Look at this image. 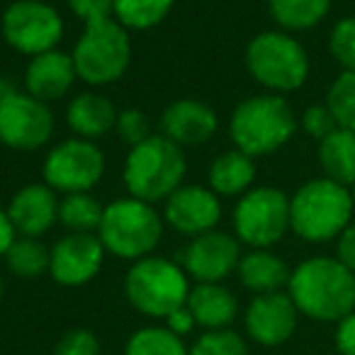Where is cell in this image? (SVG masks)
<instances>
[{"instance_id": "5bb4252c", "label": "cell", "mask_w": 355, "mask_h": 355, "mask_svg": "<svg viewBox=\"0 0 355 355\" xmlns=\"http://www.w3.org/2000/svg\"><path fill=\"white\" fill-rule=\"evenodd\" d=\"M300 316L302 314L285 290L268 292V295H253L243 311V326L253 343L263 348H277L295 336Z\"/></svg>"}, {"instance_id": "7402d4cb", "label": "cell", "mask_w": 355, "mask_h": 355, "mask_svg": "<svg viewBox=\"0 0 355 355\" xmlns=\"http://www.w3.org/2000/svg\"><path fill=\"white\" fill-rule=\"evenodd\" d=\"M239 282L253 295H268V292H282L290 285V266L270 248H251L243 253L236 268Z\"/></svg>"}, {"instance_id": "52a82bcc", "label": "cell", "mask_w": 355, "mask_h": 355, "mask_svg": "<svg viewBox=\"0 0 355 355\" xmlns=\"http://www.w3.org/2000/svg\"><path fill=\"white\" fill-rule=\"evenodd\" d=\"M246 69L268 93H292L309 78V54L300 40L282 30L256 35L246 46Z\"/></svg>"}, {"instance_id": "e0dca14e", "label": "cell", "mask_w": 355, "mask_h": 355, "mask_svg": "<svg viewBox=\"0 0 355 355\" xmlns=\"http://www.w3.org/2000/svg\"><path fill=\"white\" fill-rule=\"evenodd\" d=\"M8 217L17 236L40 239L59 222V198L46 183H30L12 195Z\"/></svg>"}, {"instance_id": "4fadbf2b", "label": "cell", "mask_w": 355, "mask_h": 355, "mask_svg": "<svg viewBox=\"0 0 355 355\" xmlns=\"http://www.w3.org/2000/svg\"><path fill=\"white\" fill-rule=\"evenodd\" d=\"M241 256V241L234 234L212 229L190 239L178 263L195 282H224L236 272Z\"/></svg>"}, {"instance_id": "f546056e", "label": "cell", "mask_w": 355, "mask_h": 355, "mask_svg": "<svg viewBox=\"0 0 355 355\" xmlns=\"http://www.w3.org/2000/svg\"><path fill=\"white\" fill-rule=\"evenodd\" d=\"M326 107L340 129L355 132V71H340L329 85Z\"/></svg>"}, {"instance_id": "74e56055", "label": "cell", "mask_w": 355, "mask_h": 355, "mask_svg": "<svg viewBox=\"0 0 355 355\" xmlns=\"http://www.w3.org/2000/svg\"><path fill=\"white\" fill-rule=\"evenodd\" d=\"M336 258H338L348 270L355 272V219L343 229V234L336 239Z\"/></svg>"}, {"instance_id": "ac0fdd59", "label": "cell", "mask_w": 355, "mask_h": 355, "mask_svg": "<svg viewBox=\"0 0 355 355\" xmlns=\"http://www.w3.org/2000/svg\"><path fill=\"white\" fill-rule=\"evenodd\" d=\"M217 127V112L202 100H175L161 114V134L178 146H200L214 137Z\"/></svg>"}, {"instance_id": "1f68e13d", "label": "cell", "mask_w": 355, "mask_h": 355, "mask_svg": "<svg viewBox=\"0 0 355 355\" xmlns=\"http://www.w3.org/2000/svg\"><path fill=\"white\" fill-rule=\"evenodd\" d=\"M329 54L343 71H355V15L340 17L329 35Z\"/></svg>"}, {"instance_id": "8d00e7d4", "label": "cell", "mask_w": 355, "mask_h": 355, "mask_svg": "<svg viewBox=\"0 0 355 355\" xmlns=\"http://www.w3.org/2000/svg\"><path fill=\"white\" fill-rule=\"evenodd\" d=\"M334 345L338 355H355V311H350L336 324Z\"/></svg>"}, {"instance_id": "f35d334b", "label": "cell", "mask_w": 355, "mask_h": 355, "mask_svg": "<svg viewBox=\"0 0 355 355\" xmlns=\"http://www.w3.org/2000/svg\"><path fill=\"white\" fill-rule=\"evenodd\" d=\"M163 321H166L163 326H166V329H171L175 336H180V338H183V336H188V334H193V329L198 326V324H195L193 311H190L188 306H180V309H175L173 314H168Z\"/></svg>"}, {"instance_id": "f1b7e54d", "label": "cell", "mask_w": 355, "mask_h": 355, "mask_svg": "<svg viewBox=\"0 0 355 355\" xmlns=\"http://www.w3.org/2000/svg\"><path fill=\"white\" fill-rule=\"evenodd\" d=\"M6 266L12 275L25 277V280L40 277L49 272V248L40 239L17 236L6 253Z\"/></svg>"}, {"instance_id": "9c48e42d", "label": "cell", "mask_w": 355, "mask_h": 355, "mask_svg": "<svg viewBox=\"0 0 355 355\" xmlns=\"http://www.w3.org/2000/svg\"><path fill=\"white\" fill-rule=\"evenodd\" d=\"M290 232V198L280 188L261 185L239 198L234 236L248 248H270Z\"/></svg>"}, {"instance_id": "836d02e7", "label": "cell", "mask_w": 355, "mask_h": 355, "mask_svg": "<svg viewBox=\"0 0 355 355\" xmlns=\"http://www.w3.org/2000/svg\"><path fill=\"white\" fill-rule=\"evenodd\" d=\"M54 355H100V340L88 329H71L56 340Z\"/></svg>"}, {"instance_id": "d6986e66", "label": "cell", "mask_w": 355, "mask_h": 355, "mask_svg": "<svg viewBox=\"0 0 355 355\" xmlns=\"http://www.w3.org/2000/svg\"><path fill=\"white\" fill-rule=\"evenodd\" d=\"M76 78H78V73H76L71 54L61 49H51L30 59L25 69V90L32 98L49 105L69 95Z\"/></svg>"}, {"instance_id": "5b68a950", "label": "cell", "mask_w": 355, "mask_h": 355, "mask_svg": "<svg viewBox=\"0 0 355 355\" xmlns=\"http://www.w3.org/2000/svg\"><path fill=\"white\" fill-rule=\"evenodd\" d=\"M163 214L151 202L137 198H119L110 202L98 227V239L105 251L122 261H141L153 256L163 239Z\"/></svg>"}, {"instance_id": "e575fe53", "label": "cell", "mask_w": 355, "mask_h": 355, "mask_svg": "<svg viewBox=\"0 0 355 355\" xmlns=\"http://www.w3.org/2000/svg\"><path fill=\"white\" fill-rule=\"evenodd\" d=\"M300 124H302V129H304L306 137H311L314 141H321V139H326L331 132L338 129V124H336L331 110L326 107V103L324 105H309V107L302 112Z\"/></svg>"}, {"instance_id": "b9f144b4", "label": "cell", "mask_w": 355, "mask_h": 355, "mask_svg": "<svg viewBox=\"0 0 355 355\" xmlns=\"http://www.w3.org/2000/svg\"><path fill=\"white\" fill-rule=\"evenodd\" d=\"M350 195H353V205H355V183L350 185Z\"/></svg>"}, {"instance_id": "4dcf8cb0", "label": "cell", "mask_w": 355, "mask_h": 355, "mask_svg": "<svg viewBox=\"0 0 355 355\" xmlns=\"http://www.w3.org/2000/svg\"><path fill=\"white\" fill-rule=\"evenodd\" d=\"M190 355H248V343L234 329L205 331L190 345Z\"/></svg>"}, {"instance_id": "8fae6325", "label": "cell", "mask_w": 355, "mask_h": 355, "mask_svg": "<svg viewBox=\"0 0 355 355\" xmlns=\"http://www.w3.org/2000/svg\"><path fill=\"white\" fill-rule=\"evenodd\" d=\"M42 173L54 193H90L105 175V153L95 141L71 137L46 153Z\"/></svg>"}, {"instance_id": "83f0119b", "label": "cell", "mask_w": 355, "mask_h": 355, "mask_svg": "<svg viewBox=\"0 0 355 355\" xmlns=\"http://www.w3.org/2000/svg\"><path fill=\"white\" fill-rule=\"evenodd\" d=\"M103 212L105 207L100 205V200H95L90 193L64 195V200H59V222L69 232L98 234Z\"/></svg>"}, {"instance_id": "ab89813d", "label": "cell", "mask_w": 355, "mask_h": 355, "mask_svg": "<svg viewBox=\"0 0 355 355\" xmlns=\"http://www.w3.org/2000/svg\"><path fill=\"white\" fill-rule=\"evenodd\" d=\"M17 239V232L12 227L10 217H8V209L0 207V258H6L8 248L12 246V241Z\"/></svg>"}, {"instance_id": "3957f363", "label": "cell", "mask_w": 355, "mask_h": 355, "mask_svg": "<svg viewBox=\"0 0 355 355\" xmlns=\"http://www.w3.org/2000/svg\"><path fill=\"white\" fill-rule=\"evenodd\" d=\"M353 214L350 188L331 178H314L290 198V232L309 243L334 241L353 222Z\"/></svg>"}, {"instance_id": "484cf974", "label": "cell", "mask_w": 355, "mask_h": 355, "mask_svg": "<svg viewBox=\"0 0 355 355\" xmlns=\"http://www.w3.org/2000/svg\"><path fill=\"white\" fill-rule=\"evenodd\" d=\"M175 0H114L112 17L124 30H151L161 25L173 10Z\"/></svg>"}, {"instance_id": "60d3db41", "label": "cell", "mask_w": 355, "mask_h": 355, "mask_svg": "<svg viewBox=\"0 0 355 355\" xmlns=\"http://www.w3.org/2000/svg\"><path fill=\"white\" fill-rule=\"evenodd\" d=\"M6 90H8V85H6V80H3V76H0V98L6 95Z\"/></svg>"}, {"instance_id": "8992f818", "label": "cell", "mask_w": 355, "mask_h": 355, "mask_svg": "<svg viewBox=\"0 0 355 355\" xmlns=\"http://www.w3.org/2000/svg\"><path fill=\"white\" fill-rule=\"evenodd\" d=\"M190 277L183 266L163 256H146L134 261L124 275L127 302L144 316L166 319L185 306L190 295Z\"/></svg>"}, {"instance_id": "6da1fadb", "label": "cell", "mask_w": 355, "mask_h": 355, "mask_svg": "<svg viewBox=\"0 0 355 355\" xmlns=\"http://www.w3.org/2000/svg\"><path fill=\"white\" fill-rule=\"evenodd\" d=\"M287 295L302 316L319 324H338L355 311V272L336 256H314L292 268Z\"/></svg>"}, {"instance_id": "9a60e30c", "label": "cell", "mask_w": 355, "mask_h": 355, "mask_svg": "<svg viewBox=\"0 0 355 355\" xmlns=\"http://www.w3.org/2000/svg\"><path fill=\"white\" fill-rule=\"evenodd\" d=\"M105 253L98 234L69 232L49 248V275L64 287L88 285L103 268Z\"/></svg>"}, {"instance_id": "7a4b0ae2", "label": "cell", "mask_w": 355, "mask_h": 355, "mask_svg": "<svg viewBox=\"0 0 355 355\" xmlns=\"http://www.w3.org/2000/svg\"><path fill=\"white\" fill-rule=\"evenodd\" d=\"M297 114L282 95H251L234 107L229 119V137L234 148L251 158L270 156L295 137Z\"/></svg>"}, {"instance_id": "4316f807", "label": "cell", "mask_w": 355, "mask_h": 355, "mask_svg": "<svg viewBox=\"0 0 355 355\" xmlns=\"http://www.w3.org/2000/svg\"><path fill=\"white\" fill-rule=\"evenodd\" d=\"M124 355H190V348L166 326H144L127 338Z\"/></svg>"}, {"instance_id": "2e32d148", "label": "cell", "mask_w": 355, "mask_h": 355, "mask_svg": "<svg viewBox=\"0 0 355 355\" xmlns=\"http://www.w3.org/2000/svg\"><path fill=\"white\" fill-rule=\"evenodd\" d=\"M163 222L183 236H200L217 229L222 200L205 185H180L163 205Z\"/></svg>"}, {"instance_id": "d4e9b609", "label": "cell", "mask_w": 355, "mask_h": 355, "mask_svg": "<svg viewBox=\"0 0 355 355\" xmlns=\"http://www.w3.org/2000/svg\"><path fill=\"white\" fill-rule=\"evenodd\" d=\"M268 10L282 32H304L324 22L331 0H268Z\"/></svg>"}, {"instance_id": "ee69618b", "label": "cell", "mask_w": 355, "mask_h": 355, "mask_svg": "<svg viewBox=\"0 0 355 355\" xmlns=\"http://www.w3.org/2000/svg\"><path fill=\"white\" fill-rule=\"evenodd\" d=\"M324 355H338V353H324Z\"/></svg>"}, {"instance_id": "603a6c76", "label": "cell", "mask_w": 355, "mask_h": 355, "mask_svg": "<svg viewBox=\"0 0 355 355\" xmlns=\"http://www.w3.org/2000/svg\"><path fill=\"white\" fill-rule=\"evenodd\" d=\"M256 180V158L239 148L219 153L207 171V188L219 198H241L253 188Z\"/></svg>"}, {"instance_id": "30bf717a", "label": "cell", "mask_w": 355, "mask_h": 355, "mask_svg": "<svg viewBox=\"0 0 355 355\" xmlns=\"http://www.w3.org/2000/svg\"><path fill=\"white\" fill-rule=\"evenodd\" d=\"M64 17L44 0H15L0 17V32L8 46L30 59L56 49L64 40Z\"/></svg>"}, {"instance_id": "44dd1931", "label": "cell", "mask_w": 355, "mask_h": 355, "mask_svg": "<svg viewBox=\"0 0 355 355\" xmlns=\"http://www.w3.org/2000/svg\"><path fill=\"white\" fill-rule=\"evenodd\" d=\"M195 316V324L205 331L229 329L239 314V302L229 287L222 282H195L185 302Z\"/></svg>"}, {"instance_id": "d6a6232c", "label": "cell", "mask_w": 355, "mask_h": 355, "mask_svg": "<svg viewBox=\"0 0 355 355\" xmlns=\"http://www.w3.org/2000/svg\"><path fill=\"white\" fill-rule=\"evenodd\" d=\"M117 134L124 144H129V148L137 146V144L146 141L151 134V119L146 117V112L139 107H127V110H119L117 114Z\"/></svg>"}, {"instance_id": "ba28073f", "label": "cell", "mask_w": 355, "mask_h": 355, "mask_svg": "<svg viewBox=\"0 0 355 355\" xmlns=\"http://www.w3.org/2000/svg\"><path fill=\"white\" fill-rule=\"evenodd\" d=\"M73 66L83 83L103 88L127 73L132 64V37L114 17L83 25L73 46Z\"/></svg>"}, {"instance_id": "ffe728a7", "label": "cell", "mask_w": 355, "mask_h": 355, "mask_svg": "<svg viewBox=\"0 0 355 355\" xmlns=\"http://www.w3.org/2000/svg\"><path fill=\"white\" fill-rule=\"evenodd\" d=\"M117 114L119 110L114 103L103 93L95 90H85L71 98L69 107H66V124L78 139H103L117 127Z\"/></svg>"}, {"instance_id": "7c38bea8", "label": "cell", "mask_w": 355, "mask_h": 355, "mask_svg": "<svg viewBox=\"0 0 355 355\" xmlns=\"http://www.w3.org/2000/svg\"><path fill=\"white\" fill-rule=\"evenodd\" d=\"M54 134L49 105L32 98L27 90H6L0 98V141L15 151H37Z\"/></svg>"}, {"instance_id": "d590c367", "label": "cell", "mask_w": 355, "mask_h": 355, "mask_svg": "<svg viewBox=\"0 0 355 355\" xmlns=\"http://www.w3.org/2000/svg\"><path fill=\"white\" fill-rule=\"evenodd\" d=\"M112 3L114 0H66L69 10L73 12L83 25L112 17Z\"/></svg>"}, {"instance_id": "cb8c5ba5", "label": "cell", "mask_w": 355, "mask_h": 355, "mask_svg": "<svg viewBox=\"0 0 355 355\" xmlns=\"http://www.w3.org/2000/svg\"><path fill=\"white\" fill-rule=\"evenodd\" d=\"M316 158H319L324 178H331L336 183L350 188L355 183V132L340 127L331 132L319 141Z\"/></svg>"}, {"instance_id": "7bdbcfd3", "label": "cell", "mask_w": 355, "mask_h": 355, "mask_svg": "<svg viewBox=\"0 0 355 355\" xmlns=\"http://www.w3.org/2000/svg\"><path fill=\"white\" fill-rule=\"evenodd\" d=\"M0 300H3V277H0Z\"/></svg>"}, {"instance_id": "277c9868", "label": "cell", "mask_w": 355, "mask_h": 355, "mask_svg": "<svg viewBox=\"0 0 355 355\" xmlns=\"http://www.w3.org/2000/svg\"><path fill=\"white\" fill-rule=\"evenodd\" d=\"M188 161L183 146L153 134L146 141L129 148L124 158V188L132 198L144 202H166L180 185H183Z\"/></svg>"}]
</instances>
